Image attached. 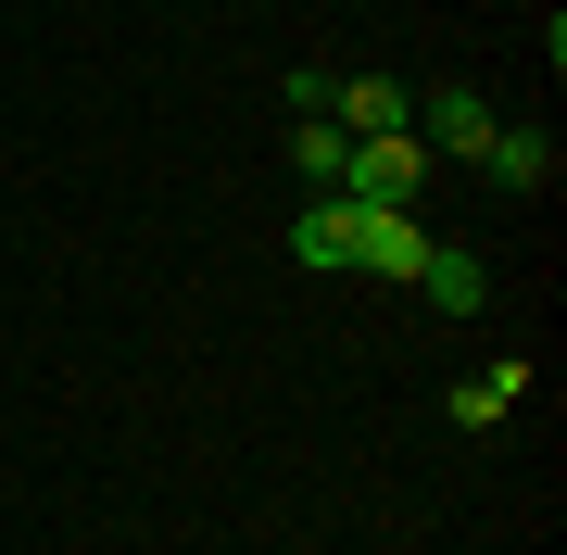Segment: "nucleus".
Segmentation results:
<instances>
[{
    "mask_svg": "<svg viewBox=\"0 0 567 555\" xmlns=\"http://www.w3.org/2000/svg\"><path fill=\"white\" fill-rule=\"evenodd\" d=\"M416 177H429V140H416V126H391V140H353L341 203H416Z\"/></svg>",
    "mask_w": 567,
    "mask_h": 555,
    "instance_id": "1",
    "label": "nucleus"
},
{
    "mask_svg": "<svg viewBox=\"0 0 567 555\" xmlns=\"http://www.w3.org/2000/svg\"><path fill=\"white\" fill-rule=\"evenodd\" d=\"M353 266H379V278H416L429 266V227L404 203H353Z\"/></svg>",
    "mask_w": 567,
    "mask_h": 555,
    "instance_id": "2",
    "label": "nucleus"
},
{
    "mask_svg": "<svg viewBox=\"0 0 567 555\" xmlns=\"http://www.w3.org/2000/svg\"><path fill=\"white\" fill-rule=\"evenodd\" d=\"M328 102H341V114H328L341 140H391V126H416V89H404V76H341Z\"/></svg>",
    "mask_w": 567,
    "mask_h": 555,
    "instance_id": "3",
    "label": "nucleus"
},
{
    "mask_svg": "<svg viewBox=\"0 0 567 555\" xmlns=\"http://www.w3.org/2000/svg\"><path fill=\"white\" fill-rule=\"evenodd\" d=\"M416 140L454 152V165H480V152H492V102H480V89H442V102H416Z\"/></svg>",
    "mask_w": 567,
    "mask_h": 555,
    "instance_id": "4",
    "label": "nucleus"
},
{
    "mask_svg": "<svg viewBox=\"0 0 567 555\" xmlns=\"http://www.w3.org/2000/svg\"><path fill=\"white\" fill-rule=\"evenodd\" d=\"M416 290H429V304H442V316H480V304H492V266H480V253H466V240H429Z\"/></svg>",
    "mask_w": 567,
    "mask_h": 555,
    "instance_id": "5",
    "label": "nucleus"
},
{
    "mask_svg": "<svg viewBox=\"0 0 567 555\" xmlns=\"http://www.w3.org/2000/svg\"><path fill=\"white\" fill-rule=\"evenodd\" d=\"M480 165L505 177V189H555V140H543V126H492V152H480Z\"/></svg>",
    "mask_w": 567,
    "mask_h": 555,
    "instance_id": "6",
    "label": "nucleus"
},
{
    "mask_svg": "<svg viewBox=\"0 0 567 555\" xmlns=\"http://www.w3.org/2000/svg\"><path fill=\"white\" fill-rule=\"evenodd\" d=\"M517 391H529V367H480V379H454V430H505Z\"/></svg>",
    "mask_w": 567,
    "mask_h": 555,
    "instance_id": "7",
    "label": "nucleus"
},
{
    "mask_svg": "<svg viewBox=\"0 0 567 555\" xmlns=\"http://www.w3.org/2000/svg\"><path fill=\"white\" fill-rule=\"evenodd\" d=\"M290 253H303V266H341V278H353V203H316L303 227H290Z\"/></svg>",
    "mask_w": 567,
    "mask_h": 555,
    "instance_id": "8",
    "label": "nucleus"
},
{
    "mask_svg": "<svg viewBox=\"0 0 567 555\" xmlns=\"http://www.w3.org/2000/svg\"><path fill=\"white\" fill-rule=\"evenodd\" d=\"M290 165H303V177H328V203H341V165H353V140H341L328 114H303V126H290Z\"/></svg>",
    "mask_w": 567,
    "mask_h": 555,
    "instance_id": "9",
    "label": "nucleus"
}]
</instances>
